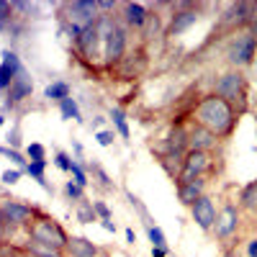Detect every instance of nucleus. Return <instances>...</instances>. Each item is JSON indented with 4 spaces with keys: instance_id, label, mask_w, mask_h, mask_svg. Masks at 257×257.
I'll list each match as a JSON object with an SVG mask.
<instances>
[{
    "instance_id": "nucleus-1",
    "label": "nucleus",
    "mask_w": 257,
    "mask_h": 257,
    "mask_svg": "<svg viewBox=\"0 0 257 257\" xmlns=\"http://www.w3.org/2000/svg\"><path fill=\"white\" fill-rule=\"evenodd\" d=\"M193 123L203 126L206 132H211L219 142H226V139H231L234 132H237L239 113L234 111V105H229L216 93H208V95H201L196 108H193Z\"/></svg>"
},
{
    "instance_id": "nucleus-2",
    "label": "nucleus",
    "mask_w": 257,
    "mask_h": 257,
    "mask_svg": "<svg viewBox=\"0 0 257 257\" xmlns=\"http://www.w3.org/2000/svg\"><path fill=\"white\" fill-rule=\"evenodd\" d=\"M213 93L219 98H224L229 105H234V111L239 116L247 113L249 108V85H247V75L242 70H226L216 77V85H213Z\"/></svg>"
},
{
    "instance_id": "nucleus-3",
    "label": "nucleus",
    "mask_w": 257,
    "mask_h": 257,
    "mask_svg": "<svg viewBox=\"0 0 257 257\" xmlns=\"http://www.w3.org/2000/svg\"><path fill=\"white\" fill-rule=\"evenodd\" d=\"M26 237L36 239V242H44V244H52L57 249H64L67 247V239H70V234L67 229H64L52 213H47L44 208H41L36 213V219L31 221V226L26 229Z\"/></svg>"
},
{
    "instance_id": "nucleus-4",
    "label": "nucleus",
    "mask_w": 257,
    "mask_h": 257,
    "mask_svg": "<svg viewBox=\"0 0 257 257\" xmlns=\"http://www.w3.org/2000/svg\"><path fill=\"white\" fill-rule=\"evenodd\" d=\"M62 11H64V16H62L64 29H67V34L72 36V41L100 18L95 0H75V3H64Z\"/></svg>"
},
{
    "instance_id": "nucleus-5",
    "label": "nucleus",
    "mask_w": 257,
    "mask_h": 257,
    "mask_svg": "<svg viewBox=\"0 0 257 257\" xmlns=\"http://www.w3.org/2000/svg\"><path fill=\"white\" fill-rule=\"evenodd\" d=\"M239 226H242V208L237 206V201H224L216 211V224L211 229L213 239L224 247H234Z\"/></svg>"
},
{
    "instance_id": "nucleus-6",
    "label": "nucleus",
    "mask_w": 257,
    "mask_h": 257,
    "mask_svg": "<svg viewBox=\"0 0 257 257\" xmlns=\"http://www.w3.org/2000/svg\"><path fill=\"white\" fill-rule=\"evenodd\" d=\"M0 208H3V216H6V224H8V234H6V237H11L13 231L29 229L31 221L36 219V213L41 211L36 203L21 201V198H11V196L0 198Z\"/></svg>"
},
{
    "instance_id": "nucleus-7",
    "label": "nucleus",
    "mask_w": 257,
    "mask_h": 257,
    "mask_svg": "<svg viewBox=\"0 0 257 257\" xmlns=\"http://www.w3.org/2000/svg\"><path fill=\"white\" fill-rule=\"evenodd\" d=\"M216 173V152H201V149H188L183 157V167L180 175L175 180L178 183H188V180H198V178H208Z\"/></svg>"
},
{
    "instance_id": "nucleus-8",
    "label": "nucleus",
    "mask_w": 257,
    "mask_h": 257,
    "mask_svg": "<svg viewBox=\"0 0 257 257\" xmlns=\"http://www.w3.org/2000/svg\"><path fill=\"white\" fill-rule=\"evenodd\" d=\"M254 54H257V36L249 29L237 31L231 36L229 47H226V62L231 64V70H242V67L254 64Z\"/></svg>"
},
{
    "instance_id": "nucleus-9",
    "label": "nucleus",
    "mask_w": 257,
    "mask_h": 257,
    "mask_svg": "<svg viewBox=\"0 0 257 257\" xmlns=\"http://www.w3.org/2000/svg\"><path fill=\"white\" fill-rule=\"evenodd\" d=\"M128 52V29L123 26V21H116V26L111 34L105 36V47H103V70H116L121 59Z\"/></svg>"
},
{
    "instance_id": "nucleus-10",
    "label": "nucleus",
    "mask_w": 257,
    "mask_h": 257,
    "mask_svg": "<svg viewBox=\"0 0 257 257\" xmlns=\"http://www.w3.org/2000/svg\"><path fill=\"white\" fill-rule=\"evenodd\" d=\"M257 18V3H231L226 8V13L221 16V26L231 34L244 31L254 24Z\"/></svg>"
},
{
    "instance_id": "nucleus-11",
    "label": "nucleus",
    "mask_w": 257,
    "mask_h": 257,
    "mask_svg": "<svg viewBox=\"0 0 257 257\" xmlns=\"http://www.w3.org/2000/svg\"><path fill=\"white\" fill-rule=\"evenodd\" d=\"M198 21H201V8L198 6H193V3H178L173 18H170V24L165 29V34L167 36H180L190 26H196Z\"/></svg>"
},
{
    "instance_id": "nucleus-12",
    "label": "nucleus",
    "mask_w": 257,
    "mask_h": 257,
    "mask_svg": "<svg viewBox=\"0 0 257 257\" xmlns=\"http://www.w3.org/2000/svg\"><path fill=\"white\" fill-rule=\"evenodd\" d=\"M64 254L67 257H111V249L103 247L88 237H77V234H70L67 247H64Z\"/></svg>"
},
{
    "instance_id": "nucleus-13",
    "label": "nucleus",
    "mask_w": 257,
    "mask_h": 257,
    "mask_svg": "<svg viewBox=\"0 0 257 257\" xmlns=\"http://www.w3.org/2000/svg\"><path fill=\"white\" fill-rule=\"evenodd\" d=\"M216 203H213V198L206 196L203 198H198L196 203L190 206V219L196 221V226L201 229V231H206V234H211V229H213V224H216Z\"/></svg>"
},
{
    "instance_id": "nucleus-14",
    "label": "nucleus",
    "mask_w": 257,
    "mask_h": 257,
    "mask_svg": "<svg viewBox=\"0 0 257 257\" xmlns=\"http://www.w3.org/2000/svg\"><path fill=\"white\" fill-rule=\"evenodd\" d=\"M21 72H24L21 57L13 49H3V62H0V93H8V88Z\"/></svg>"
},
{
    "instance_id": "nucleus-15",
    "label": "nucleus",
    "mask_w": 257,
    "mask_h": 257,
    "mask_svg": "<svg viewBox=\"0 0 257 257\" xmlns=\"http://www.w3.org/2000/svg\"><path fill=\"white\" fill-rule=\"evenodd\" d=\"M144 67H147V54H144V49L139 47V49L126 52V57L121 59V64H118L113 72H116L121 80H134L137 75L144 72Z\"/></svg>"
},
{
    "instance_id": "nucleus-16",
    "label": "nucleus",
    "mask_w": 257,
    "mask_h": 257,
    "mask_svg": "<svg viewBox=\"0 0 257 257\" xmlns=\"http://www.w3.org/2000/svg\"><path fill=\"white\" fill-rule=\"evenodd\" d=\"M31 93H34V80H31V75L24 70V72L13 80V85H11L8 93H6V108H13L16 103H24L26 98H31Z\"/></svg>"
},
{
    "instance_id": "nucleus-17",
    "label": "nucleus",
    "mask_w": 257,
    "mask_h": 257,
    "mask_svg": "<svg viewBox=\"0 0 257 257\" xmlns=\"http://www.w3.org/2000/svg\"><path fill=\"white\" fill-rule=\"evenodd\" d=\"M206 185H208V178H198V180H188V183H178L175 185V196L183 206H193L198 198L206 196Z\"/></svg>"
},
{
    "instance_id": "nucleus-18",
    "label": "nucleus",
    "mask_w": 257,
    "mask_h": 257,
    "mask_svg": "<svg viewBox=\"0 0 257 257\" xmlns=\"http://www.w3.org/2000/svg\"><path fill=\"white\" fill-rule=\"evenodd\" d=\"M121 21L126 29H137L142 31L149 21V11L142 3H121Z\"/></svg>"
},
{
    "instance_id": "nucleus-19",
    "label": "nucleus",
    "mask_w": 257,
    "mask_h": 257,
    "mask_svg": "<svg viewBox=\"0 0 257 257\" xmlns=\"http://www.w3.org/2000/svg\"><path fill=\"white\" fill-rule=\"evenodd\" d=\"M219 147V139L213 137L211 132H206L203 126L193 123L188 128V149H201V152H213Z\"/></svg>"
},
{
    "instance_id": "nucleus-20",
    "label": "nucleus",
    "mask_w": 257,
    "mask_h": 257,
    "mask_svg": "<svg viewBox=\"0 0 257 257\" xmlns=\"http://www.w3.org/2000/svg\"><path fill=\"white\" fill-rule=\"evenodd\" d=\"M237 206L242 208V213H249V216H257V180L247 183L239 188L237 193Z\"/></svg>"
},
{
    "instance_id": "nucleus-21",
    "label": "nucleus",
    "mask_w": 257,
    "mask_h": 257,
    "mask_svg": "<svg viewBox=\"0 0 257 257\" xmlns=\"http://www.w3.org/2000/svg\"><path fill=\"white\" fill-rule=\"evenodd\" d=\"M21 249L29 252L31 257H67V254H64V249H57V247L44 244V242H36L31 237H26L24 242H21Z\"/></svg>"
},
{
    "instance_id": "nucleus-22",
    "label": "nucleus",
    "mask_w": 257,
    "mask_h": 257,
    "mask_svg": "<svg viewBox=\"0 0 257 257\" xmlns=\"http://www.w3.org/2000/svg\"><path fill=\"white\" fill-rule=\"evenodd\" d=\"M44 98H47V100H57V103H62L64 98H72V88H70V82H64V80H57V82L47 85V90H44Z\"/></svg>"
},
{
    "instance_id": "nucleus-23",
    "label": "nucleus",
    "mask_w": 257,
    "mask_h": 257,
    "mask_svg": "<svg viewBox=\"0 0 257 257\" xmlns=\"http://www.w3.org/2000/svg\"><path fill=\"white\" fill-rule=\"evenodd\" d=\"M75 219H77L80 224H95V221H98V216H95L93 201L82 198V201H80V203L75 206Z\"/></svg>"
},
{
    "instance_id": "nucleus-24",
    "label": "nucleus",
    "mask_w": 257,
    "mask_h": 257,
    "mask_svg": "<svg viewBox=\"0 0 257 257\" xmlns=\"http://www.w3.org/2000/svg\"><path fill=\"white\" fill-rule=\"evenodd\" d=\"M108 118L113 121V126H116V132H118V137H121V139H128V137H132V132H128V121H126L123 108L113 105V108L108 111Z\"/></svg>"
},
{
    "instance_id": "nucleus-25",
    "label": "nucleus",
    "mask_w": 257,
    "mask_h": 257,
    "mask_svg": "<svg viewBox=\"0 0 257 257\" xmlns=\"http://www.w3.org/2000/svg\"><path fill=\"white\" fill-rule=\"evenodd\" d=\"M90 173H93V178H95V183L103 188V190H116V183L111 180V175L108 173H105V170L100 167V165H90Z\"/></svg>"
},
{
    "instance_id": "nucleus-26",
    "label": "nucleus",
    "mask_w": 257,
    "mask_h": 257,
    "mask_svg": "<svg viewBox=\"0 0 257 257\" xmlns=\"http://www.w3.org/2000/svg\"><path fill=\"white\" fill-rule=\"evenodd\" d=\"M44 170H47V162H29V167H26V175H31L41 188L44 190H49V183H47V178H44Z\"/></svg>"
},
{
    "instance_id": "nucleus-27",
    "label": "nucleus",
    "mask_w": 257,
    "mask_h": 257,
    "mask_svg": "<svg viewBox=\"0 0 257 257\" xmlns=\"http://www.w3.org/2000/svg\"><path fill=\"white\" fill-rule=\"evenodd\" d=\"M59 111H62V116H64V118H72V121H82L80 105H77V100H75V98H64V100L59 103Z\"/></svg>"
},
{
    "instance_id": "nucleus-28",
    "label": "nucleus",
    "mask_w": 257,
    "mask_h": 257,
    "mask_svg": "<svg viewBox=\"0 0 257 257\" xmlns=\"http://www.w3.org/2000/svg\"><path fill=\"white\" fill-rule=\"evenodd\" d=\"M64 196H67V201L70 203H80L82 198H85V188H80L77 183H72V180H67V183H64Z\"/></svg>"
},
{
    "instance_id": "nucleus-29",
    "label": "nucleus",
    "mask_w": 257,
    "mask_h": 257,
    "mask_svg": "<svg viewBox=\"0 0 257 257\" xmlns=\"http://www.w3.org/2000/svg\"><path fill=\"white\" fill-rule=\"evenodd\" d=\"M13 3H6V0H0V34L6 29H11V21H13Z\"/></svg>"
},
{
    "instance_id": "nucleus-30",
    "label": "nucleus",
    "mask_w": 257,
    "mask_h": 257,
    "mask_svg": "<svg viewBox=\"0 0 257 257\" xmlns=\"http://www.w3.org/2000/svg\"><path fill=\"white\" fill-rule=\"evenodd\" d=\"M147 234H149V242H152V247H162V249H167V237H165V231H162L157 224L147 226Z\"/></svg>"
},
{
    "instance_id": "nucleus-31",
    "label": "nucleus",
    "mask_w": 257,
    "mask_h": 257,
    "mask_svg": "<svg viewBox=\"0 0 257 257\" xmlns=\"http://www.w3.org/2000/svg\"><path fill=\"white\" fill-rule=\"evenodd\" d=\"M0 155H6L11 162H16L18 165V170H24V173H26V167H29V160L24 157V155H21L18 152V149H11V147H0Z\"/></svg>"
},
{
    "instance_id": "nucleus-32",
    "label": "nucleus",
    "mask_w": 257,
    "mask_h": 257,
    "mask_svg": "<svg viewBox=\"0 0 257 257\" xmlns=\"http://www.w3.org/2000/svg\"><path fill=\"white\" fill-rule=\"evenodd\" d=\"M26 157H29V162H47L44 144H29L26 147Z\"/></svg>"
},
{
    "instance_id": "nucleus-33",
    "label": "nucleus",
    "mask_w": 257,
    "mask_h": 257,
    "mask_svg": "<svg viewBox=\"0 0 257 257\" xmlns=\"http://www.w3.org/2000/svg\"><path fill=\"white\" fill-rule=\"evenodd\" d=\"M70 175H72V183H77L80 188H88V173L82 170V165L80 162H72V167H70Z\"/></svg>"
},
{
    "instance_id": "nucleus-34",
    "label": "nucleus",
    "mask_w": 257,
    "mask_h": 257,
    "mask_svg": "<svg viewBox=\"0 0 257 257\" xmlns=\"http://www.w3.org/2000/svg\"><path fill=\"white\" fill-rule=\"evenodd\" d=\"M93 208H95V216H98L100 224L103 221H113V213H111L108 206H105V201H93Z\"/></svg>"
},
{
    "instance_id": "nucleus-35",
    "label": "nucleus",
    "mask_w": 257,
    "mask_h": 257,
    "mask_svg": "<svg viewBox=\"0 0 257 257\" xmlns=\"http://www.w3.org/2000/svg\"><path fill=\"white\" fill-rule=\"evenodd\" d=\"M113 139H116V132H113V128H100V132L95 134V142H98L100 147H111Z\"/></svg>"
},
{
    "instance_id": "nucleus-36",
    "label": "nucleus",
    "mask_w": 257,
    "mask_h": 257,
    "mask_svg": "<svg viewBox=\"0 0 257 257\" xmlns=\"http://www.w3.org/2000/svg\"><path fill=\"white\" fill-rule=\"evenodd\" d=\"M72 162H75V160H72L67 152H57V155H54V165H57L59 170H64V173H70Z\"/></svg>"
},
{
    "instance_id": "nucleus-37",
    "label": "nucleus",
    "mask_w": 257,
    "mask_h": 257,
    "mask_svg": "<svg viewBox=\"0 0 257 257\" xmlns=\"http://www.w3.org/2000/svg\"><path fill=\"white\" fill-rule=\"evenodd\" d=\"M21 175H24V170H6L0 180H3L6 185H13V183H18V180H21Z\"/></svg>"
},
{
    "instance_id": "nucleus-38",
    "label": "nucleus",
    "mask_w": 257,
    "mask_h": 257,
    "mask_svg": "<svg viewBox=\"0 0 257 257\" xmlns=\"http://www.w3.org/2000/svg\"><path fill=\"white\" fill-rule=\"evenodd\" d=\"M244 257H257V237H252V239L247 242V252H244Z\"/></svg>"
},
{
    "instance_id": "nucleus-39",
    "label": "nucleus",
    "mask_w": 257,
    "mask_h": 257,
    "mask_svg": "<svg viewBox=\"0 0 257 257\" xmlns=\"http://www.w3.org/2000/svg\"><path fill=\"white\" fill-rule=\"evenodd\" d=\"M6 234H8V224H6V216H3V208H0V239L6 242Z\"/></svg>"
},
{
    "instance_id": "nucleus-40",
    "label": "nucleus",
    "mask_w": 257,
    "mask_h": 257,
    "mask_svg": "<svg viewBox=\"0 0 257 257\" xmlns=\"http://www.w3.org/2000/svg\"><path fill=\"white\" fill-rule=\"evenodd\" d=\"M126 242H128V244H134V242H137V234H134V229H126Z\"/></svg>"
},
{
    "instance_id": "nucleus-41",
    "label": "nucleus",
    "mask_w": 257,
    "mask_h": 257,
    "mask_svg": "<svg viewBox=\"0 0 257 257\" xmlns=\"http://www.w3.org/2000/svg\"><path fill=\"white\" fill-rule=\"evenodd\" d=\"M152 257H167V249H162V247H152Z\"/></svg>"
},
{
    "instance_id": "nucleus-42",
    "label": "nucleus",
    "mask_w": 257,
    "mask_h": 257,
    "mask_svg": "<svg viewBox=\"0 0 257 257\" xmlns=\"http://www.w3.org/2000/svg\"><path fill=\"white\" fill-rule=\"evenodd\" d=\"M103 229H105V231H113V234H116V224H113V221H103Z\"/></svg>"
},
{
    "instance_id": "nucleus-43",
    "label": "nucleus",
    "mask_w": 257,
    "mask_h": 257,
    "mask_svg": "<svg viewBox=\"0 0 257 257\" xmlns=\"http://www.w3.org/2000/svg\"><path fill=\"white\" fill-rule=\"evenodd\" d=\"M103 123H105V118H103V116H98V118H95V121H93V126H95V128H98V132H100V126H103Z\"/></svg>"
},
{
    "instance_id": "nucleus-44",
    "label": "nucleus",
    "mask_w": 257,
    "mask_h": 257,
    "mask_svg": "<svg viewBox=\"0 0 257 257\" xmlns=\"http://www.w3.org/2000/svg\"><path fill=\"white\" fill-rule=\"evenodd\" d=\"M249 31H252V34H254V36H257V18H254V24H252V26H249Z\"/></svg>"
},
{
    "instance_id": "nucleus-45",
    "label": "nucleus",
    "mask_w": 257,
    "mask_h": 257,
    "mask_svg": "<svg viewBox=\"0 0 257 257\" xmlns=\"http://www.w3.org/2000/svg\"><path fill=\"white\" fill-rule=\"evenodd\" d=\"M18 257H31V254H29V252H24V249H21V254H18Z\"/></svg>"
},
{
    "instance_id": "nucleus-46",
    "label": "nucleus",
    "mask_w": 257,
    "mask_h": 257,
    "mask_svg": "<svg viewBox=\"0 0 257 257\" xmlns=\"http://www.w3.org/2000/svg\"><path fill=\"white\" fill-rule=\"evenodd\" d=\"M6 123V116H0V126H3Z\"/></svg>"
},
{
    "instance_id": "nucleus-47",
    "label": "nucleus",
    "mask_w": 257,
    "mask_h": 257,
    "mask_svg": "<svg viewBox=\"0 0 257 257\" xmlns=\"http://www.w3.org/2000/svg\"><path fill=\"white\" fill-rule=\"evenodd\" d=\"M254 64H257V54H254Z\"/></svg>"
},
{
    "instance_id": "nucleus-48",
    "label": "nucleus",
    "mask_w": 257,
    "mask_h": 257,
    "mask_svg": "<svg viewBox=\"0 0 257 257\" xmlns=\"http://www.w3.org/2000/svg\"><path fill=\"white\" fill-rule=\"evenodd\" d=\"M0 247H3V239H0Z\"/></svg>"
}]
</instances>
